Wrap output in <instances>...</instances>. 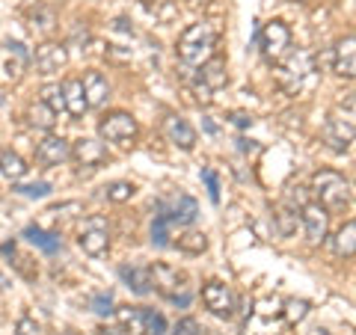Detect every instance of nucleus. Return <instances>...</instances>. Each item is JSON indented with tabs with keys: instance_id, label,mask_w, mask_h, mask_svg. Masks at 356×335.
Here are the masks:
<instances>
[{
	"instance_id": "f257e3e1",
	"label": "nucleus",
	"mask_w": 356,
	"mask_h": 335,
	"mask_svg": "<svg viewBox=\"0 0 356 335\" xmlns=\"http://www.w3.org/2000/svg\"><path fill=\"white\" fill-rule=\"evenodd\" d=\"M312 190H315L318 202H321V208H324L327 214H341V211L350 205V199H353L350 181L336 170L315 172V178H312Z\"/></svg>"
},
{
	"instance_id": "f03ea898",
	"label": "nucleus",
	"mask_w": 356,
	"mask_h": 335,
	"mask_svg": "<svg viewBox=\"0 0 356 335\" xmlns=\"http://www.w3.org/2000/svg\"><path fill=\"white\" fill-rule=\"evenodd\" d=\"M214 42H217L214 24H208V21H196V24L187 27L181 33V39H178V60H181L184 65H202L211 57Z\"/></svg>"
},
{
	"instance_id": "7ed1b4c3",
	"label": "nucleus",
	"mask_w": 356,
	"mask_h": 335,
	"mask_svg": "<svg viewBox=\"0 0 356 335\" xmlns=\"http://www.w3.org/2000/svg\"><path fill=\"white\" fill-rule=\"evenodd\" d=\"M261 54L267 63H282L291 54V30L282 21H267L261 30Z\"/></svg>"
},
{
	"instance_id": "20e7f679",
	"label": "nucleus",
	"mask_w": 356,
	"mask_h": 335,
	"mask_svg": "<svg viewBox=\"0 0 356 335\" xmlns=\"http://www.w3.org/2000/svg\"><path fill=\"white\" fill-rule=\"evenodd\" d=\"M98 133H102L107 142H119V146H128V142L137 140L140 125H137V119H134L131 113H122V110H116V113H110V116L102 119V125H98Z\"/></svg>"
},
{
	"instance_id": "39448f33",
	"label": "nucleus",
	"mask_w": 356,
	"mask_h": 335,
	"mask_svg": "<svg viewBox=\"0 0 356 335\" xmlns=\"http://www.w3.org/2000/svg\"><path fill=\"white\" fill-rule=\"evenodd\" d=\"M77 243H81V250L86 255H92V259L104 255L110 250V226H107V220L104 217H89V220H83Z\"/></svg>"
},
{
	"instance_id": "423d86ee",
	"label": "nucleus",
	"mask_w": 356,
	"mask_h": 335,
	"mask_svg": "<svg viewBox=\"0 0 356 335\" xmlns=\"http://www.w3.org/2000/svg\"><path fill=\"white\" fill-rule=\"evenodd\" d=\"M324 140L332 152H348L353 142V113L341 116V110H332L324 128Z\"/></svg>"
},
{
	"instance_id": "0eeeda50",
	"label": "nucleus",
	"mask_w": 356,
	"mask_h": 335,
	"mask_svg": "<svg viewBox=\"0 0 356 335\" xmlns=\"http://www.w3.org/2000/svg\"><path fill=\"white\" fill-rule=\"evenodd\" d=\"M226 63H222L220 57H211L202 63V72H199V81H196V98L199 101H211V92H217L220 86H226Z\"/></svg>"
},
{
	"instance_id": "6e6552de",
	"label": "nucleus",
	"mask_w": 356,
	"mask_h": 335,
	"mask_svg": "<svg viewBox=\"0 0 356 335\" xmlns=\"http://www.w3.org/2000/svg\"><path fill=\"white\" fill-rule=\"evenodd\" d=\"M33 65H36L39 74H57L69 65V51L57 42H44L36 48V54H33Z\"/></svg>"
},
{
	"instance_id": "1a4fd4ad",
	"label": "nucleus",
	"mask_w": 356,
	"mask_h": 335,
	"mask_svg": "<svg viewBox=\"0 0 356 335\" xmlns=\"http://www.w3.org/2000/svg\"><path fill=\"white\" fill-rule=\"evenodd\" d=\"M202 303L208 306V311H214V315L229 318L232 309H235V294H232V288L222 285V282H208L202 288Z\"/></svg>"
},
{
	"instance_id": "9d476101",
	"label": "nucleus",
	"mask_w": 356,
	"mask_h": 335,
	"mask_svg": "<svg viewBox=\"0 0 356 335\" xmlns=\"http://www.w3.org/2000/svg\"><path fill=\"white\" fill-rule=\"evenodd\" d=\"M69 158H74L81 166H89V170H95V166H102L107 161V149L102 140H92V137H81L72 146Z\"/></svg>"
},
{
	"instance_id": "9b49d317",
	"label": "nucleus",
	"mask_w": 356,
	"mask_h": 335,
	"mask_svg": "<svg viewBox=\"0 0 356 335\" xmlns=\"http://www.w3.org/2000/svg\"><path fill=\"white\" fill-rule=\"evenodd\" d=\"M303 226H306V238L309 243H324L327 229H330V214L321 205H303Z\"/></svg>"
},
{
	"instance_id": "f8f14e48",
	"label": "nucleus",
	"mask_w": 356,
	"mask_h": 335,
	"mask_svg": "<svg viewBox=\"0 0 356 335\" xmlns=\"http://www.w3.org/2000/svg\"><path fill=\"white\" fill-rule=\"evenodd\" d=\"M163 133L172 146L184 149V152H191L196 146V131L191 128V122H184L181 116H166L163 119Z\"/></svg>"
},
{
	"instance_id": "ddd939ff",
	"label": "nucleus",
	"mask_w": 356,
	"mask_h": 335,
	"mask_svg": "<svg viewBox=\"0 0 356 335\" xmlns=\"http://www.w3.org/2000/svg\"><path fill=\"white\" fill-rule=\"evenodd\" d=\"M158 211L172 222V226H191V222L199 217V205H196V199H191V196H178V199H172L170 208L158 205Z\"/></svg>"
},
{
	"instance_id": "4468645a",
	"label": "nucleus",
	"mask_w": 356,
	"mask_h": 335,
	"mask_svg": "<svg viewBox=\"0 0 356 335\" xmlns=\"http://www.w3.org/2000/svg\"><path fill=\"white\" fill-rule=\"evenodd\" d=\"M69 152H72V146H69V142H65L63 137H57V133H48V137L39 142L36 158H39V163H44V166H57V163H63V161H69Z\"/></svg>"
},
{
	"instance_id": "2eb2a0df",
	"label": "nucleus",
	"mask_w": 356,
	"mask_h": 335,
	"mask_svg": "<svg viewBox=\"0 0 356 335\" xmlns=\"http://www.w3.org/2000/svg\"><path fill=\"white\" fill-rule=\"evenodd\" d=\"M332 72H336L339 77H348V81L356 77V39L353 36H344L336 44V63H332Z\"/></svg>"
},
{
	"instance_id": "dca6fc26",
	"label": "nucleus",
	"mask_w": 356,
	"mask_h": 335,
	"mask_svg": "<svg viewBox=\"0 0 356 335\" xmlns=\"http://www.w3.org/2000/svg\"><path fill=\"white\" fill-rule=\"evenodd\" d=\"M81 86H83V95H86V107H102L110 98V83L102 72H86Z\"/></svg>"
},
{
	"instance_id": "f3484780",
	"label": "nucleus",
	"mask_w": 356,
	"mask_h": 335,
	"mask_svg": "<svg viewBox=\"0 0 356 335\" xmlns=\"http://www.w3.org/2000/svg\"><path fill=\"white\" fill-rule=\"evenodd\" d=\"M149 279H152V288H158V291L163 294V297H175V291L181 288V273L178 270H172L170 264H154L152 270H149Z\"/></svg>"
},
{
	"instance_id": "a211bd4d",
	"label": "nucleus",
	"mask_w": 356,
	"mask_h": 335,
	"mask_svg": "<svg viewBox=\"0 0 356 335\" xmlns=\"http://www.w3.org/2000/svg\"><path fill=\"white\" fill-rule=\"evenodd\" d=\"M63 104H65V113L69 116H83L86 113V95H83V86L77 77H72V81H65L63 83Z\"/></svg>"
},
{
	"instance_id": "6ab92c4d",
	"label": "nucleus",
	"mask_w": 356,
	"mask_h": 335,
	"mask_svg": "<svg viewBox=\"0 0 356 335\" xmlns=\"http://www.w3.org/2000/svg\"><path fill=\"white\" fill-rule=\"evenodd\" d=\"M116 318L125 335H146V309H116Z\"/></svg>"
},
{
	"instance_id": "aec40b11",
	"label": "nucleus",
	"mask_w": 356,
	"mask_h": 335,
	"mask_svg": "<svg viewBox=\"0 0 356 335\" xmlns=\"http://www.w3.org/2000/svg\"><path fill=\"white\" fill-rule=\"evenodd\" d=\"M332 250H336V255H341V259H353V252H356V222L353 220H348L336 231V238H332Z\"/></svg>"
},
{
	"instance_id": "412c9836",
	"label": "nucleus",
	"mask_w": 356,
	"mask_h": 335,
	"mask_svg": "<svg viewBox=\"0 0 356 335\" xmlns=\"http://www.w3.org/2000/svg\"><path fill=\"white\" fill-rule=\"evenodd\" d=\"M119 276L128 282L134 294H149L152 291V279L146 267H119Z\"/></svg>"
},
{
	"instance_id": "4be33fe9",
	"label": "nucleus",
	"mask_w": 356,
	"mask_h": 335,
	"mask_svg": "<svg viewBox=\"0 0 356 335\" xmlns=\"http://www.w3.org/2000/svg\"><path fill=\"white\" fill-rule=\"evenodd\" d=\"M27 170H30V166L24 163L21 154H15V152H3V154H0V175L9 178V181H21V178L27 175Z\"/></svg>"
},
{
	"instance_id": "5701e85b",
	"label": "nucleus",
	"mask_w": 356,
	"mask_h": 335,
	"mask_svg": "<svg viewBox=\"0 0 356 335\" xmlns=\"http://www.w3.org/2000/svg\"><path fill=\"white\" fill-rule=\"evenodd\" d=\"M24 238H27L30 243H36V247H39L42 252H48V255H54V252H60V247H63L60 234L42 231V229H36V226H30V229H24Z\"/></svg>"
},
{
	"instance_id": "b1692460",
	"label": "nucleus",
	"mask_w": 356,
	"mask_h": 335,
	"mask_svg": "<svg viewBox=\"0 0 356 335\" xmlns=\"http://www.w3.org/2000/svg\"><path fill=\"white\" fill-rule=\"evenodd\" d=\"M27 119H30L33 128H42V131H51L54 125H57V113H54V110L44 104V101L33 104V107L27 110Z\"/></svg>"
},
{
	"instance_id": "393cba45",
	"label": "nucleus",
	"mask_w": 356,
	"mask_h": 335,
	"mask_svg": "<svg viewBox=\"0 0 356 335\" xmlns=\"http://www.w3.org/2000/svg\"><path fill=\"white\" fill-rule=\"evenodd\" d=\"M178 250H184V252H191V255H199V252L208 250V240H205L202 231H187L184 238H178Z\"/></svg>"
},
{
	"instance_id": "a878e982",
	"label": "nucleus",
	"mask_w": 356,
	"mask_h": 335,
	"mask_svg": "<svg viewBox=\"0 0 356 335\" xmlns=\"http://www.w3.org/2000/svg\"><path fill=\"white\" fill-rule=\"evenodd\" d=\"M170 226H172V222L170 220H166L163 214H158V217H154V222H152V243H154V247H170Z\"/></svg>"
},
{
	"instance_id": "bb28decb",
	"label": "nucleus",
	"mask_w": 356,
	"mask_h": 335,
	"mask_svg": "<svg viewBox=\"0 0 356 335\" xmlns=\"http://www.w3.org/2000/svg\"><path fill=\"white\" fill-rule=\"evenodd\" d=\"M134 193H137V187H134L131 181H113L107 187L110 202H128V199H134Z\"/></svg>"
},
{
	"instance_id": "cd10ccee",
	"label": "nucleus",
	"mask_w": 356,
	"mask_h": 335,
	"mask_svg": "<svg viewBox=\"0 0 356 335\" xmlns=\"http://www.w3.org/2000/svg\"><path fill=\"white\" fill-rule=\"evenodd\" d=\"M309 315V303L306 300H288L285 303V320L291 323V327H297L300 320H303Z\"/></svg>"
},
{
	"instance_id": "c85d7f7f",
	"label": "nucleus",
	"mask_w": 356,
	"mask_h": 335,
	"mask_svg": "<svg viewBox=\"0 0 356 335\" xmlns=\"http://www.w3.org/2000/svg\"><path fill=\"white\" fill-rule=\"evenodd\" d=\"M42 101L48 104L54 113H63V110H65V104H63V86H57V83L44 86V89H42Z\"/></svg>"
},
{
	"instance_id": "c756f323",
	"label": "nucleus",
	"mask_w": 356,
	"mask_h": 335,
	"mask_svg": "<svg viewBox=\"0 0 356 335\" xmlns=\"http://www.w3.org/2000/svg\"><path fill=\"white\" fill-rule=\"evenodd\" d=\"M30 21H33V30H39V33H51L54 30V13L51 9H33L30 13Z\"/></svg>"
},
{
	"instance_id": "7c9ffc66",
	"label": "nucleus",
	"mask_w": 356,
	"mask_h": 335,
	"mask_svg": "<svg viewBox=\"0 0 356 335\" xmlns=\"http://www.w3.org/2000/svg\"><path fill=\"white\" fill-rule=\"evenodd\" d=\"M146 6L154 13V18H161V21H172L175 18V3H170V0H146Z\"/></svg>"
},
{
	"instance_id": "2f4dec72",
	"label": "nucleus",
	"mask_w": 356,
	"mask_h": 335,
	"mask_svg": "<svg viewBox=\"0 0 356 335\" xmlns=\"http://www.w3.org/2000/svg\"><path fill=\"white\" fill-rule=\"evenodd\" d=\"M276 226H280V234H282V238H288V234L297 229V214H294L291 208H282L280 214H276Z\"/></svg>"
},
{
	"instance_id": "473e14b6",
	"label": "nucleus",
	"mask_w": 356,
	"mask_h": 335,
	"mask_svg": "<svg viewBox=\"0 0 356 335\" xmlns=\"http://www.w3.org/2000/svg\"><path fill=\"white\" fill-rule=\"evenodd\" d=\"M146 335H166V318L146 309Z\"/></svg>"
},
{
	"instance_id": "72a5a7b5",
	"label": "nucleus",
	"mask_w": 356,
	"mask_h": 335,
	"mask_svg": "<svg viewBox=\"0 0 356 335\" xmlns=\"http://www.w3.org/2000/svg\"><path fill=\"white\" fill-rule=\"evenodd\" d=\"M202 178H205V184H208V196H211V202H220V178L214 170H202Z\"/></svg>"
},
{
	"instance_id": "f704fd0d",
	"label": "nucleus",
	"mask_w": 356,
	"mask_h": 335,
	"mask_svg": "<svg viewBox=\"0 0 356 335\" xmlns=\"http://www.w3.org/2000/svg\"><path fill=\"white\" fill-rule=\"evenodd\" d=\"M18 193H21V196H30V199H42V196L51 193V184H44V181L24 184V187H18Z\"/></svg>"
},
{
	"instance_id": "c9c22d12",
	"label": "nucleus",
	"mask_w": 356,
	"mask_h": 335,
	"mask_svg": "<svg viewBox=\"0 0 356 335\" xmlns=\"http://www.w3.org/2000/svg\"><path fill=\"white\" fill-rule=\"evenodd\" d=\"M89 306H92L95 315H110V311H113V297L110 294H95Z\"/></svg>"
},
{
	"instance_id": "e433bc0d",
	"label": "nucleus",
	"mask_w": 356,
	"mask_h": 335,
	"mask_svg": "<svg viewBox=\"0 0 356 335\" xmlns=\"http://www.w3.org/2000/svg\"><path fill=\"white\" fill-rule=\"evenodd\" d=\"M39 332H42V327L33 318H21L15 323V335H39Z\"/></svg>"
},
{
	"instance_id": "4c0bfd02",
	"label": "nucleus",
	"mask_w": 356,
	"mask_h": 335,
	"mask_svg": "<svg viewBox=\"0 0 356 335\" xmlns=\"http://www.w3.org/2000/svg\"><path fill=\"white\" fill-rule=\"evenodd\" d=\"M172 335H199V323L193 318H181V320L175 323Z\"/></svg>"
},
{
	"instance_id": "58836bf2",
	"label": "nucleus",
	"mask_w": 356,
	"mask_h": 335,
	"mask_svg": "<svg viewBox=\"0 0 356 335\" xmlns=\"http://www.w3.org/2000/svg\"><path fill=\"white\" fill-rule=\"evenodd\" d=\"M288 205H300V208L309 205L306 202V190L303 187H288Z\"/></svg>"
},
{
	"instance_id": "ea45409f",
	"label": "nucleus",
	"mask_w": 356,
	"mask_h": 335,
	"mask_svg": "<svg viewBox=\"0 0 356 335\" xmlns=\"http://www.w3.org/2000/svg\"><path fill=\"white\" fill-rule=\"evenodd\" d=\"M235 125L238 128H247V125H252V119L247 113H235Z\"/></svg>"
},
{
	"instance_id": "a19ab883",
	"label": "nucleus",
	"mask_w": 356,
	"mask_h": 335,
	"mask_svg": "<svg viewBox=\"0 0 356 335\" xmlns=\"http://www.w3.org/2000/svg\"><path fill=\"white\" fill-rule=\"evenodd\" d=\"M98 335H125V329H122V327H102V329H98Z\"/></svg>"
},
{
	"instance_id": "79ce46f5",
	"label": "nucleus",
	"mask_w": 356,
	"mask_h": 335,
	"mask_svg": "<svg viewBox=\"0 0 356 335\" xmlns=\"http://www.w3.org/2000/svg\"><path fill=\"white\" fill-rule=\"evenodd\" d=\"M191 6H205V3H211V0H187Z\"/></svg>"
},
{
	"instance_id": "37998d69",
	"label": "nucleus",
	"mask_w": 356,
	"mask_h": 335,
	"mask_svg": "<svg viewBox=\"0 0 356 335\" xmlns=\"http://www.w3.org/2000/svg\"><path fill=\"white\" fill-rule=\"evenodd\" d=\"M291 3H306V0H291Z\"/></svg>"
}]
</instances>
